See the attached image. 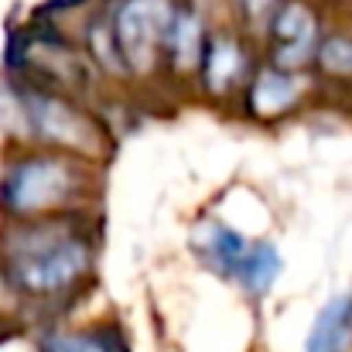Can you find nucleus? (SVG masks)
Here are the masks:
<instances>
[{"label":"nucleus","instance_id":"20e7f679","mask_svg":"<svg viewBox=\"0 0 352 352\" xmlns=\"http://www.w3.org/2000/svg\"><path fill=\"white\" fill-rule=\"evenodd\" d=\"M178 17L175 0H123L113 14V38L130 72H151L164 55L171 24Z\"/></svg>","mask_w":352,"mask_h":352},{"label":"nucleus","instance_id":"6e6552de","mask_svg":"<svg viewBox=\"0 0 352 352\" xmlns=\"http://www.w3.org/2000/svg\"><path fill=\"white\" fill-rule=\"evenodd\" d=\"M352 349V287L336 294L311 322L305 352H349Z\"/></svg>","mask_w":352,"mask_h":352},{"label":"nucleus","instance_id":"f8f14e48","mask_svg":"<svg viewBox=\"0 0 352 352\" xmlns=\"http://www.w3.org/2000/svg\"><path fill=\"white\" fill-rule=\"evenodd\" d=\"M277 274H280V253H277V246L274 243H253V250H250V256H246V263H243V270H239L236 280H239V287L246 294L260 298V294H267L274 287Z\"/></svg>","mask_w":352,"mask_h":352},{"label":"nucleus","instance_id":"7ed1b4c3","mask_svg":"<svg viewBox=\"0 0 352 352\" xmlns=\"http://www.w3.org/2000/svg\"><path fill=\"white\" fill-rule=\"evenodd\" d=\"M17 100H21L24 126L31 137L48 140L62 151H76V154L103 151L107 137L100 123L89 120V113H82L79 107H72L65 96H55L45 89H17Z\"/></svg>","mask_w":352,"mask_h":352},{"label":"nucleus","instance_id":"1a4fd4ad","mask_svg":"<svg viewBox=\"0 0 352 352\" xmlns=\"http://www.w3.org/2000/svg\"><path fill=\"white\" fill-rule=\"evenodd\" d=\"M38 352H130V346L117 325L103 322L76 332H48L41 336Z\"/></svg>","mask_w":352,"mask_h":352},{"label":"nucleus","instance_id":"0eeeda50","mask_svg":"<svg viewBox=\"0 0 352 352\" xmlns=\"http://www.w3.org/2000/svg\"><path fill=\"white\" fill-rule=\"evenodd\" d=\"M305 93V79L294 76V72H280V69H263L253 86H250V96H246V107L253 110V117L270 120L287 113Z\"/></svg>","mask_w":352,"mask_h":352},{"label":"nucleus","instance_id":"4468645a","mask_svg":"<svg viewBox=\"0 0 352 352\" xmlns=\"http://www.w3.org/2000/svg\"><path fill=\"white\" fill-rule=\"evenodd\" d=\"M243 14L253 28H260L263 21H274L277 14V0H243Z\"/></svg>","mask_w":352,"mask_h":352},{"label":"nucleus","instance_id":"423d86ee","mask_svg":"<svg viewBox=\"0 0 352 352\" xmlns=\"http://www.w3.org/2000/svg\"><path fill=\"white\" fill-rule=\"evenodd\" d=\"M192 246H195V253L206 267H212L219 277H233V280L239 277V270H243V263L253 250V243L246 236L223 226V223H202Z\"/></svg>","mask_w":352,"mask_h":352},{"label":"nucleus","instance_id":"39448f33","mask_svg":"<svg viewBox=\"0 0 352 352\" xmlns=\"http://www.w3.org/2000/svg\"><path fill=\"white\" fill-rule=\"evenodd\" d=\"M270 34H274V69H280V72L301 69L311 55H318V45H322L318 17L301 0H287L277 7V14L270 21Z\"/></svg>","mask_w":352,"mask_h":352},{"label":"nucleus","instance_id":"9b49d317","mask_svg":"<svg viewBox=\"0 0 352 352\" xmlns=\"http://www.w3.org/2000/svg\"><path fill=\"white\" fill-rule=\"evenodd\" d=\"M164 55L182 72H192V69H199V62H206L202 58V21H199V14L178 7V17H175L168 45H164Z\"/></svg>","mask_w":352,"mask_h":352},{"label":"nucleus","instance_id":"f257e3e1","mask_svg":"<svg viewBox=\"0 0 352 352\" xmlns=\"http://www.w3.org/2000/svg\"><path fill=\"white\" fill-rule=\"evenodd\" d=\"M0 267L14 291L28 298H55L86 280L93 243L69 223H21L3 236Z\"/></svg>","mask_w":352,"mask_h":352},{"label":"nucleus","instance_id":"ddd939ff","mask_svg":"<svg viewBox=\"0 0 352 352\" xmlns=\"http://www.w3.org/2000/svg\"><path fill=\"white\" fill-rule=\"evenodd\" d=\"M318 62L329 76L336 79H352V38L332 34L318 45Z\"/></svg>","mask_w":352,"mask_h":352},{"label":"nucleus","instance_id":"9d476101","mask_svg":"<svg viewBox=\"0 0 352 352\" xmlns=\"http://www.w3.org/2000/svg\"><path fill=\"white\" fill-rule=\"evenodd\" d=\"M246 76V52L243 45L230 38V34H219L209 41V52H206V82L212 93H230L236 82Z\"/></svg>","mask_w":352,"mask_h":352},{"label":"nucleus","instance_id":"f03ea898","mask_svg":"<svg viewBox=\"0 0 352 352\" xmlns=\"http://www.w3.org/2000/svg\"><path fill=\"white\" fill-rule=\"evenodd\" d=\"M89 164L76 154L34 151L10 161L0 175V206L10 216H48L86 202L89 195Z\"/></svg>","mask_w":352,"mask_h":352}]
</instances>
